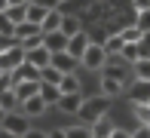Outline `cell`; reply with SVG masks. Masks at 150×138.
<instances>
[{"mask_svg": "<svg viewBox=\"0 0 150 138\" xmlns=\"http://www.w3.org/2000/svg\"><path fill=\"white\" fill-rule=\"evenodd\" d=\"M107 107H110V98H104V95H92V98L83 101L77 120L86 123V126H92V123H98L101 117H107Z\"/></svg>", "mask_w": 150, "mask_h": 138, "instance_id": "cell-1", "label": "cell"}, {"mask_svg": "<svg viewBox=\"0 0 150 138\" xmlns=\"http://www.w3.org/2000/svg\"><path fill=\"white\" fill-rule=\"evenodd\" d=\"M25 65V46L22 43H6L0 46V71L3 74H12Z\"/></svg>", "mask_w": 150, "mask_h": 138, "instance_id": "cell-2", "label": "cell"}, {"mask_svg": "<svg viewBox=\"0 0 150 138\" xmlns=\"http://www.w3.org/2000/svg\"><path fill=\"white\" fill-rule=\"evenodd\" d=\"M80 65H83L86 71H104V68H107V52H104V46H101V43H92L89 49H86V55H83Z\"/></svg>", "mask_w": 150, "mask_h": 138, "instance_id": "cell-3", "label": "cell"}, {"mask_svg": "<svg viewBox=\"0 0 150 138\" xmlns=\"http://www.w3.org/2000/svg\"><path fill=\"white\" fill-rule=\"evenodd\" d=\"M0 129H6V132H12V135H28L31 129H28V117L22 114V110H16V114H6V120H3V126Z\"/></svg>", "mask_w": 150, "mask_h": 138, "instance_id": "cell-4", "label": "cell"}, {"mask_svg": "<svg viewBox=\"0 0 150 138\" xmlns=\"http://www.w3.org/2000/svg\"><path fill=\"white\" fill-rule=\"evenodd\" d=\"M89 46H92V37H89L86 31H80L77 37L67 40V55H74L77 61H83V55H86V49H89Z\"/></svg>", "mask_w": 150, "mask_h": 138, "instance_id": "cell-5", "label": "cell"}, {"mask_svg": "<svg viewBox=\"0 0 150 138\" xmlns=\"http://www.w3.org/2000/svg\"><path fill=\"white\" fill-rule=\"evenodd\" d=\"M25 61H28L31 68H37V71H43V68L52 65V52L46 49V46H37V49H28V52H25Z\"/></svg>", "mask_w": 150, "mask_h": 138, "instance_id": "cell-6", "label": "cell"}, {"mask_svg": "<svg viewBox=\"0 0 150 138\" xmlns=\"http://www.w3.org/2000/svg\"><path fill=\"white\" fill-rule=\"evenodd\" d=\"M67 34L64 31H52V34H43V46L49 49L52 55H58V52H67Z\"/></svg>", "mask_w": 150, "mask_h": 138, "instance_id": "cell-7", "label": "cell"}, {"mask_svg": "<svg viewBox=\"0 0 150 138\" xmlns=\"http://www.w3.org/2000/svg\"><path fill=\"white\" fill-rule=\"evenodd\" d=\"M129 98H132V105H150V83L135 80L129 89Z\"/></svg>", "mask_w": 150, "mask_h": 138, "instance_id": "cell-8", "label": "cell"}, {"mask_svg": "<svg viewBox=\"0 0 150 138\" xmlns=\"http://www.w3.org/2000/svg\"><path fill=\"white\" fill-rule=\"evenodd\" d=\"M83 95H80V92H71V95H61V101H58V110H61V114H80V107H83Z\"/></svg>", "mask_w": 150, "mask_h": 138, "instance_id": "cell-9", "label": "cell"}, {"mask_svg": "<svg viewBox=\"0 0 150 138\" xmlns=\"http://www.w3.org/2000/svg\"><path fill=\"white\" fill-rule=\"evenodd\" d=\"M122 92V80L120 77H110V74H101V92L104 98H117V95Z\"/></svg>", "mask_w": 150, "mask_h": 138, "instance_id": "cell-10", "label": "cell"}, {"mask_svg": "<svg viewBox=\"0 0 150 138\" xmlns=\"http://www.w3.org/2000/svg\"><path fill=\"white\" fill-rule=\"evenodd\" d=\"M77 65L80 61L74 58V55H67V52H58V55H52V68L61 74H77Z\"/></svg>", "mask_w": 150, "mask_h": 138, "instance_id": "cell-11", "label": "cell"}, {"mask_svg": "<svg viewBox=\"0 0 150 138\" xmlns=\"http://www.w3.org/2000/svg\"><path fill=\"white\" fill-rule=\"evenodd\" d=\"M40 86H43V83H40V80H31V83H16V86H12V89H16L18 101H22V105H25V101H28V98H37V95H40Z\"/></svg>", "mask_w": 150, "mask_h": 138, "instance_id": "cell-12", "label": "cell"}, {"mask_svg": "<svg viewBox=\"0 0 150 138\" xmlns=\"http://www.w3.org/2000/svg\"><path fill=\"white\" fill-rule=\"evenodd\" d=\"M18 110H22L25 117H43L46 110H49V105H46V101L37 95V98H28V101H25V105L18 107Z\"/></svg>", "mask_w": 150, "mask_h": 138, "instance_id": "cell-13", "label": "cell"}, {"mask_svg": "<svg viewBox=\"0 0 150 138\" xmlns=\"http://www.w3.org/2000/svg\"><path fill=\"white\" fill-rule=\"evenodd\" d=\"M101 46H104L107 58H120V55H122V46H126V43H122L120 34H110V37H104V43H101Z\"/></svg>", "mask_w": 150, "mask_h": 138, "instance_id": "cell-14", "label": "cell"}, {"mask_svg": "<svg viewBox=\"0 0 150 138\" xmlns=\"http://www.w3.org/2000/svg\"><path fill=\"white\" fill-rule=\"evenodd\" d=\"M31 80H40V71H37V68H31L28 61H25L18 71H12V83H31Z\"/></svg>", "mask_w": 150, "mask_h": 138, "instance_id": "cell-15", "label": "cell"}, {"mask_svg": "<svg viewBox=\"0 0 150 138\" xmlns=\"http://www.w3.org/2000/svg\"><path fill=\"white\" fill-rule=\"evenodd\" d=\"M61 135L64 138H92V126H86V123H74V126H64L61 129Z\"/></svg>", "mask_w": 150, "mask_h": 138, "instance_id": "cell-16", "label": "cell"}, {"mask_svg": "<svg viewBox=\"0 0 150 138\" xmlns=\"http://www.w3.org/2000/svg\"><path fill=\"white\" fill-rule=\"evenodd\" d=\"M0 107H3L6 114H16V110L22 107V101H18L16 89H6V92H0Z\"/></svg>", "mask_w": 150, "mask_h": 138, "instance_id": "cell-17", "label": "cell"}, {"mask_svg": "<svg viewBox=\"0 0 150 138\" xmlns=\"http://www.w3.org/2000/svg\"><path fill=\"white\" fill-rule=\"evenodd\" d=\"M40 83H43V80H40ZM40 98L52 107V105H58V101H61V89L52 86V83H43V86H40Z\"/></svg>", "mask_w": 150, "mask_h": 138, "instance_id": "cell-18", "label": "cell"}, {"mask_svg": "<svg viewBox=\"0 0 150 138\" xmlns=\"http://www.w3.org/2000/svg\"><path fill=\"white\" fill-rule=\"evenodd\" d=\"M113 120L110 117H101L98 123H92V138H110V132H113Z\"/></svg>", "mask_w": 150, "mask_h": 138, "instance_id": "cell-19", "label": "cell"}, {"mask_svg": "<svg viewBox=\"0 0 150 138\" xmlns=\"http://www.w3.org/2000/svg\"><path fill=\"white\" fill-rule=\"evenodd\" d=\"M49 12L52 9H46V6H40V3H28V22L31 25H43Z\"/></svg>", "mask_w": 150, "mask_h": 138, "instance_id": "cell-20", "label": "cell"}, {"mask_svg": "<svg viewBox=\"0 0 150 138\" xmlns=\"http://www.w3.org/2000/svg\"><path fill=\"white\" fill-rule=\"evenodd\" d=\"M61 22H64V12L52 9L49 16H46V22L40 25V28H43V34H52V31H61Z\"/></svg>", "mask_w": 150, "mask_h": 138, "instance_id": "cell-21", "label": "cell"}, {"mask_svg": "<svg viewBox=\"0 0 150 138\" xmlns=\"http://www.w3.org/2000/svg\"><path fill=\"white\" fill-rule=\"evenodd\" d=\"M120 58L126 61L129 68H135V65L141 61V49H138V43H126V46H122V55H120Z\"/></svg>", "mask_w": 150, "mask_h": 138, "instance_id": "cell-22", "label": "cell"}, {"mask_svg": "<svg viewBox=\"0 0 150 138\" xmlns=\"http://www.w3.org/2000/svg\"><path fill=\"white\" fill-rule=\"evenodd\" d=\"M3 16H6L12 25L18 28V25H25V22H28V6H9V9L3 12Z\"/></svg>", "mask_w": 150, "mask_h": 138, "instance_id": "cell-23", "label": "cell"}, {"mask_svg": "<svg viewBox=\"0 0 150 138\" xmlns=\"http://www.w3.org/2000/svg\"><path fill=\"white\" fill-rule=\"evenodd\" d=\"M58 89H61V95H71V92H80V80H77V74H64L58 83Z\"/></svg>", "mask_w": 150, "mask_h": 138, "instance_id": "cell-24", "label": "cell"}, {"mask_svg": "<svg viewBox=\"0 0 150 138\" xmlns=\"http://www.w3.org/2000/svg\"><path fill=\"white\" fill-rule=\"evenodd\" d=\"M120 37H122V43H138L144 34H141L138 25H129V28H122V31H120Z\"/></svg>", "mask_w": 150, "mask_h": 138, "instance_id": "cell-25", "label": "cell"}, {"mask_svg": "<svg viewBox=\"0 0 150 138\" xmlns=\"http://www.w3.org/2000/svg\"><path fill=\"white\" fill-rule=\"evenodd\" d=\"M61 31L67 34V37H77L83 28H80V22H77V16H64V22H61Z\"/></svg>", "mask_w": 150, "mask_h": 138, "instance_id": "cell-26", "label": "cell"}, {"mask_svg": "<svg viewBox=\"0 0 150 138\" xmlns=\"http://www.w3.org/2000/svg\"><path fill=\"white\" fill-rule=\"evenodd\" d=\"M61 77H64V74H61V71H55L52 65L40 71V80H43V83H52V86H58V83H61Z\"/></svg>", "mask_w": 150, "mask_h": 138, "instance_id": "cell-27", "label": "cell"}, {"mask_svg": "<svg viewBox=\"0 0 150 138\" xmlns=\"http://www.w3.org/2000/svg\"><path fill=\"white\" fill-rule=\"evenodd\" d=\"M135 71V80H144V83H150V58H141L138 65L132 68Z\"/></svg>", "mask_w": 150, "mask_h": 138, "instance_id": "cell-28", "label": "cell"}, {"mask_svg": "<svg viewBox=\"0 0 150 138\" xmlns=\"http://www.w3.org/2000/svg\"><path fill=\"white\" fill-rule=\"evenodd\" d=\"M135 25L141 28V34H150V9H144V12H135Z\"/></svg>", "mask_w": 150, "mask_h": 138, "instance_id": "cell-29", "label": "cell"}, {"mask_svg": "<svg viewBox=\"0 0 150 138\" xmlns=\"http://www.w3.org/2000/svg\"><path fill=\"white\" fill-rule=\"evenodd\" d=\"M0 37H9V40L16 37V25H12L9 18L3 16V12H0Z\"/></svg>", "mask_w": 150, "mask_h": 138, "instance_id": "cell-30", "label": "cell"}, {"mask_svg": "<svg viewBox=\"0 0 150 138\" xmlns=\"http://www.w3.org/2000/svg\"><path fill=\"white\" fill-rule=\"evenodd\" d=\"M138 49H141V58H150V34H144L138 40Z\"/></svg>", "mask_w": 150, "mask_h": 138, "instance_id": "cell-31", "label": "cell"}, {"mask_svg": "<svg viewBox=\"0 0 150 138\" xmlns=\"http://www.w3.org/2000/svg\"><path fill=\"white\" fill-rule=\"evenodd\" d=\"M132 138H150V126H138L132 132Z\"/></svg>", "mask_w": 150, "mask_h": 138, "instance_id": "cell-32", "label": "cell"}, {"mask_svg": "<svg viewBox=\"0 0 150 138\" xmlns=\"http://www.w3.org/2000/svg\"><path fill=\"white\" fill-rule=\"evenodd\" d=\"M132 6H135V12H144L150 9V0H132Z\"/></svg>", "mask_w": 150, "mask_h": 138, "instance_id": "cell-33", "label": "cell"}, {"mask_svg": "<svg viewBox=\"0 0 150 138\" xmlns=\"http://www.w3.org/2000/svg\"><path fill=\"white\" fill-rule=\"evenodd\" d=\"M22 138H49V135H46L43 129H31V132H28V135H22Z\"/></svg>", "mask_w": 150, "mask_h": 138, "instance_id": "cell-34", "label": "cell"}, {"mask_svg": "<svg viewBox=\"0 0 150 138\" xmlns=\"http://www.w3.org/2000/svg\"><path fill=\"white\" fill-rule=\"evenodd\" d=\"M110 138H132V132H126V129H113Z\"/></svg>", "mask_w": 150, "mask_h": 138, "instance_id": "cell-35", "label": "cell"}, {"mask_svg": "<svg viewBox=\"0 0 150 138\" xmlns=\"http://www.w3.org/2000/svg\"><path fill=\"white\" fill-rule=\"evenodd\" d=\"M40 6H46V9H58V0H40Z\"/></svg>", "mask_w": 150, "mask_h": 138, "instance_id": "cell-36", "label": "cell"}, {"mask_svg": "<svg viewBox=\"0 0 150 138\" xmlns=\"http://www.w3.org/2000/svg\"><path fill=\"white\" fill-rule=\"evenodd\" d=\"M9 6H28V0H6Z\"/></svg>", "mask_w": 150, "mask_h": 138, "instance_id": "cell-37", "label": "cell"}, {"mask_svg": "<svg viewBox=\"0 0 150 138\" xmlns=\"http://www.w3.org/2000/svg\"><path fill=\"white\" fill-rule=\"evenodd\" d=\"M0 138H18V135H12V132H6V129H0Z\"/></svg>", "mask_w": 150, "mask_h": 138, "instance_id": "cell-38", "label": "cell"}, {"mask_svg": "<svg viewBox=\"0 0 150 138\" xmlns=\"http://www.w3.org/2000/svg\"><path fill=\"white\" fill-rule=\"evenodd\" d=\"M9 9V3H6V0H0V12H6Z\"/></svg>", "mask_w": 150, "mask_h": 138, "instance_id": "cell-39", "label": "cell"}, {"mask_svg": "<svg viewBox=\"0 0 150 138\" xmlns=\"http://www.w3.org/2000/svg\"><path fill=\"white\" fill-rule=\"evenodd\" d=\"M3 120H6V110H3V107H0V126H3Z\"/></svg>", "mask_w": 150, "mask_h": 138, "instance_id": "cell-40", "label": "cell"}, {"mask_svg": "<svg viewBox=\"0 0 150 138\" xmlns=\"http://www.w3.org/2000/svg\"><path fill=\"white\" fill-rule=\"evenodd\" d=\"M28 3H40V0H28Z\"/></svg>", "mask_w": 150, "mask_h": 138, "instance_id": "cell-41", "label": "cell"}, {"mask_svg": "<svg viewBox=\"0 0 150 138\" xmlns=\"http://www.w3.org/2000/svg\"><path fill=\"white\" fill-rule=\"evenodd\" d=\"M58 3H64V0H58Z\"/></svg>", "mask_w": 150, "mask_h": 138, "instance_id": "cell-42", "label": "cell"}, {"mask_svg": "<svg viewBox=\"0 0 150 138\" xmlns=\"http://www.w3.org/2000/svg\"><path fill=\"white\" fill-rule=\"evenodd\" d=\"M0 77H3V71H0Z\"/></svg>", "mask_w": 150, "mask_h": 138, "instance_id": "cell-43", "label": "cell"}]
</instances>
